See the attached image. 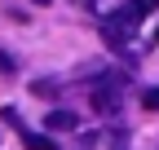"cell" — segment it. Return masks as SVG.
I'll return each instance as SVG.
<instances>
[{"label": "cell", "mask_w": 159, "mask_h": 150, "mask_svg": "<svg viewBox=\"0 0 159 150\" xmlns=\"http://www.w3.org/2000/svg\"><path fill=\"white\" fill-rule=\"evenodd\" d=\"M44 128H49V133H75V128H80V115H75V110H49V115H44Z\"/></svg>", "instance_id": "6da1fadb"}, {"label": "cell", "mask_w": 159, "mask_h": 150, "mask_svg": "<svg viewBox=\"0 0 159 150\" xmlns=\"http://www.w3.org/2000/svg\"><path fill=\"white\" fill-rule=\"evenodd\" d=\"M18 133H22L27 150H57V146H53V137H44V133H31V128H18Z\"/></svg>", "instance_id": "7a4b0ae2"}, {"label": "cell", "mask_w": 159, "mask_h": 150, "mask_svg": "<svg viewBox=\"0 0 159 150\" xmlns=\"http://www.w3.org/2000/svg\"><path fill=\"white\" fill-rule=\"evenodd\" d=\"M142 106H146V110H159V88H146V93H142Z\"/></svg>", "instance_id": "3957f363"}, {"label": "cell", "mask_w": 159, "mask_h": 150, "mask_svg": "<svg viewBox=\"0 0 159 150\" xmlns=\"http://www.w3.org/2000/svg\"><path fill=\"white\" fill-rule=\"evenodd\" d=\"M35 93H40V97H53L57 84H53V80H35Z\"/></svg>", "instance_id": "277c9868"}, {"label": "cell", "mask_w": 159, "mask_h": 150, "mask_svg": "<svg viewBox=\"0 0 159 150\" xmlns=\"http://www.w3.org/2000/svg\"><path fill=\"white\" fill-rule=\"evenodd\" d=\"M13 71H18V62L9 58V53H0V75H13Z\"/></svg>", "instance_id": "5b68a950"}, {"label": "cell", "mask_w": 159, "mask_h": 150, "mask_svg": "<svg viewBox=\"0 0 159 150\" xmlns=\"http://www.w3.org/2000/svg\"><path fill=\"white\" fill-rule=\"evenodd\" d=\"M142 5H146V13H150V9H159V0H142Z\"/></svg>", "instance_id": "8992f818"}, {"label": "cell", "mask_w": 159, "mask_h": 150, "mask_svg": "<svg viewBox=\"0 0 159 150\" xmlns=\"http://www.w3.org/2000/svg\"><path fill=\"white\" fill-rule=\"evenodd\" d=\"M31 5H49V0H31Z\"/></svg>", "instance_id": "52a82bcc"}]
</instances>
